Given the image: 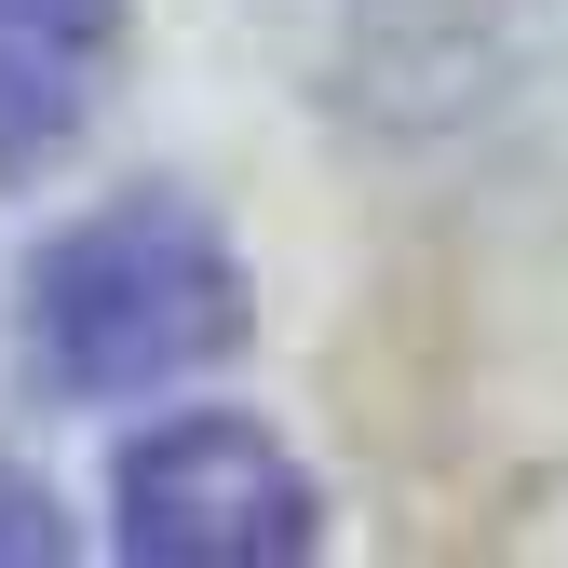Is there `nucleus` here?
<instances>
[{"label": "nucleus", "instance_id": "nucleus-3", "mask_svg": "<svg viewBox=\"0 0 568 568\" xmlns=\"http://www.w3.org/2000/svg\"><path fill=\"white\" fill-rule=\"evenodd\" d=\"M109 54H122V0H0V190L95 122Z\"/></svg>", "mask_w": 568, "mask_h": 568}, {"label": "nucleus", "instance_id": "nucleus-4", "mask_svg": "<svg viewBox=\"0 0 568 568\" xmlns=\"http://www.w3.org/2000/svg\"><path fill=\"white\" fill-rule=\"evenodd\" d=\"M41 555H54V501L28 474H0V568H41Z\"/></svg>", "mask_w": 568, "mask_h": 568}, {"label": "nucleus", "instance_id": "nucleus-1", "mask_svg": "<svg viewBox=\"0 0 568 568\" xmlns=\"http://www.w3.org/2000/svg\"><path fill=\"white\" fill-rule=\"evenodd\" d=\"M217 352H244V257L176 190L82 217L28 271V366L54 393H163Z\"/></svg>", "mask_w": 568, "mask_h": 568}, {"label": "nucleus", "instance_id": "nucleus-2", "mask_svg": "<svg viewBox=\"0 0 568 568\" xmlns=\"http://www.w3.org/2000/svg\"><path fill=\"white\" fill-rule=\"evenodd\" d=\"M109 501H122V555H150V568H298L325 541L312 474L257 419H163V434H135Z\"/></svg>", "mask_w": 568, "mask_h": 568}]
</instances>
